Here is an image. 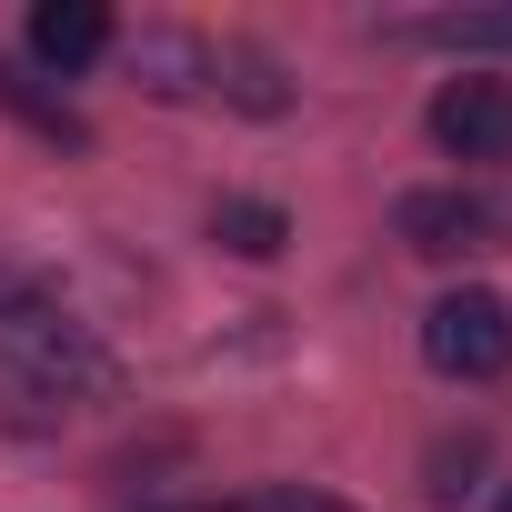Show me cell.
Listing matches in <instances>:
<instances>
[{
  "instance_id": "8",
  "label": "cell",
  "mask_w": 512,
  "mask_h": 512,
  "mask_svg": "<svg viewBox=\"0 0 512 512\" xmlns=\"http://www.w3.org/2000/svg\"><path fill=\"white\" fill-rule=\"evenodd\" d=\"M502 512H512V492H502Z\"/></svg>"
},
{
  "instance_id": "1",
  "label": "cell",
  "mask_w": 512,
  "mask_h": 512,
  "mask_svg": "<svg viewBox=\"0 0 512 512\" xmlns=\"http://www.w3.org/2000/svg\"><path fill=\"white\" fill-rule=\"evenodd\" d=\"M422 362L452 382H502L512 372V302L502 292H442L422 312Z\"/></svg>"
},
{
  "instance_id": "6",
  "label": "cell",
  "mask_w": 512,
  "mask_h": 512,
  "mask_svg": "<svg viewBox=\"0 0 512 512\" xmlns=\"http://www.w3.org/2000/svg\"><path fill=\"white\" fill-rule=\"evenodd\" d=\"M0 101H11L31 131H51V141H91V131H81V111H71V101H51L41 81H21V71H0Z\"/></svg>"
},
{
  "instance_id": "3",
  "label": "cell",
  "mask_w": 512,
  "mask_h": 512,
  "mask_svg": "<svg viewBox=\"0 0 512 512\" xmlns=\"http://www.w3.org/2000/svg\"><path fill=\"white\" fill-rule=\"evenodd\" d=\"M392 231H402L412 251H432V262H452V251H472V241L492 231V211H482V191H402Z\"/></svg>"
},
{
  "instance_id": "7",
  "label": "cell",
  "mask_w": 512,
  "mask_h": 512,
  "mask_svg": "<svg viewBox=\"0 0 512 512\" xmlns=\"http://www.w3.org/2000/svg\"><path fill=\"white\" fill-rule=\"evenodd\" d=\"M211 512H342V502L302 492V482H272V492H241V502H211Z\"/></svg>"
},
{
  "instance_id": "2",
  "label": "cell",
  "mask_w": 512,
  "mask_h": 512,
  "mask_svg": "<svg viewBox=\"0 0 512 512\" xmlns=\"http://www.w3.org/2000/svg\"><path fill=\"white\" fill-rule=\"evenodd\" d=\"M432 141L452 151V161H492V151H512V81H452L442 101H432Z\"/></svg>"
},
{
  "instance_id": "5",
  "label": "cell",
  "mask_w": 512,
  "mask_h": 512,
  "mask_svg": "<svg viewBox=\"0 0 512 512\" xmlns=\"http://www.w3.org/2000/svg\"><path fill=\"white\" fill-rule=\"evenodd\" d=\"M211 241L241 251V262H272V251L292 241V221H282L272 201H221V211H211Z\"/></svg>"
},
{
  "instance_id": "4",
  "label": "cell",
  "mask_w": 512,
  "mask_h": 512,
  "mask_svg": "<svg viewBox=\"0 0 512 512\" xmlns=\"http://www.w3.org/2000/svg\"><path fill=\"white\" fill-rule=\"evenodd\" d=\"M101 51H111V11H101V0H41V11H31V61L81 71Z\"/></svg>"
}]
</instances>
